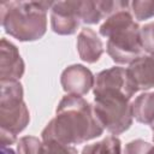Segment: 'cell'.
I'll return each mask as SVG.
<instances>
[{
    "label": "cell",
    "mask_w": 154,
    "mask_h": 154,
    "mask_svg": "<svg viewBox=\"0 0 154 154\" xmlns=\"http://www.w3.org/2000/svg\"><path fill=\"white\" fill-rule=\"evenodd\" d=\"M128 71L135 81L138 90L154 88V53H144L134 60L129 65Z\"/></svg>",
    "instance_id": "cell-11"
},
{
    "label": "cell",
    "mask_w": 154,
    "mask_h": 154,
    "mask_svg": "<svg viewBox=\"0 0 154 154\" xmlns=\"http://www.w3.org/2000/svg\"><path fill=\"white\" fill-rule=\"evenodd\" d=\"M94 113L105 130L113 136L125 132L134 120L131 99L113 89L93 90Z\"/></svg>",
    "instance_id": "cell-5"
},
{
    "label": "cell",
    "mask_w": 154,
    "mask_h": 154,
    "mask_svg": "<svg viewBox=\"0 0 154 154\" xmlns=\"http://www.w3.org/2000/svg\"><path fill=\"white\" fill-rule=\"evenodd\" d=\"M1 154H18L10 147H1Z\"/></svg>",
    "instance_id": "cell-18"
},
{
    "label": "cell",
    "mask_w": 154,
    "mask_h": 154,
    "mask_svg": "<svg viewBox=\"0 0 154 154\" xmlns=\"http://www.w3.org/2000/svg\"><path fill=\"white\" fill-rule=\"evenodd\" d=\"M54 1H2L1 26L6 34L22 42L40 40L47 30V13Z\"/></svg>",
    "instance_id": "cell-3"
},
{
    "label": "cell",
    "mask_w": 154,
    "mask_h": 154,
    "mask_svg": "<svg viewBox=\"0 0 154 154\" xmlns=\"http://www.w3.org/2000/svg\"><path fill=\"white\" fill-rule=\"evenodd\" d=\"M152 144L144 140H134L125 144L123 154H149Z\"/></svg>",
    "instance_id": "cell-17"
},
{
    "label": "cell",
    "mask_w": 154,
    "mask_h": 154,
    "mask_svg": "<svg viewBox=\"0 0 154 154\" xmlns=\"http://www.w3.org/2000/svg\"><path fill=\"white\" fill-rule=\"evenodd\" d=\"M103 130L91 103L82 96L66 94L57 106L55 117L42 130L41 140L70 146L81 144L100 137Z\"/></svg>",
    "instance_id": "cell-1"
},
{
    "label": "cell",
    "mask_w": 154,
    "mask_h": 154,
    "mask_svg": "<svg viewBox=\"0 0 154 154\" xmlns=\"http://www.w3.org/2000/svg\"><path fill=\"white\" fill-rule=\"evenodd\" d=\"M18 154H78L73 146L53 140H40L35 136H24L17 141Z\"/></svg>",
    "instance_id": "cell-10"
},
{
    "label": "cell",
    "mask_w": 154,
    "mask_h": 154,
    "mask_svg": "<svg viewBox=\"0 0 154 154\" xmlns=\"http://www.w3.org/2000/svg\"><path fill=\"white\" fill-rule=\"evenodd\" d=\"M25 65L16 45L2 37L0 41V81H19Z\"/></svg>",
    "instance_id": "cell-9"
},
{
    "label": "cell",
    "mask_w": 154,
    "mask_h": 154,
    "mask_svg": "<svg viewBox=\"0 0 154 154\" xmlns=\"http://www.w3.org/2000/svg\"><path fill=\"white\" fill-rule=\"evenodd\" d=\"M23 85L19 81H0V138L1 147L17 142L30 122V112L23 100Z\"/></svg>",
    "instance_id": "cell-4"
},
{
    "label": "cell",
    "mask_w": 154,
    "mask_h": 154,
    "mask_svg": "<svg viewBox=\"0 0 154 154\" xmlns=\"http://www.w3.org/2000/svg\"><path fill=\"white\" fill-rule=\"evenodd\" d=\"M141 38L146 53H154V22L141 26Z\"/></svg>",
    "instance_id": "cell-16"
},
{
    "label": "cell",
    "mask_w": 154,
    "mask_h": 154,
    "mask_svg": "<svg viewBox=\"0 0 154 154\" xmlns=\"http://www.w3.org/2000/svg\"><path fill=\"white\" fill-rule=\"evenodd\" d=\"M82 154H122V142L117 136H107L99 142L87 144Z\"/></svg>",
    "instance_id": "cell-14"
},
{
    "label": "cell",
    "mask_w": 154,
    "mask_h": 154,
    "mask_svg": "<svg viewBox=\"0 0 154 154\" xmlns=\"http://www.w3.org/2000/svg\"><path fill=\"white\" fill-rule=\"evenodd\" d=\"M82 23L81 0L54 1L51 8V28L58 35H72Z\"/></svg>",
    "instance_id": "cell-6"
},
{
    "label": "cell",
    "mask_w": 154,
    "mask_h": 154,
    "mask_svg": "<svg viewBox=\"0 0 154 154\" xmlns=\"http://www.w3.org/2000/svg\"><path fill=\"white\" fill-rule=\"evenodd\" d=\"M152 131H153V143H154V130H152ZM149 154H154V144H152V149H150Z\"/></svg>",
    "instance_id": "cell-19"
},
{
    "label": "cell",
    "mask_w": 154,
    "mask_h": 154,
    "mask_svg": "<svg viewBox=\"0 0 154 154\" xmlns=\"http://www.w3.org/2000/svg\"><path fill=\"white\" fill-rule=\"evenodd\" d=\"M77 51L83 61L94 64L103 53V43L93 29L83 28L77 36Z\"/></svg>",
    "instance_id": "cell-12"
},
{
    "label": "cell",
    "mask_w": 154,
    "mask_h": 154,
    "mask_svg": "<svg viewBox=\"0 0 154 154\" xmlns=\"http://www.w3.org/2000/svg\"><path fill=\"white\" fill-rule=\"evenodd\" d=\"M130 12L135 20H146L154 17V0H135L130 2Z\"/></svg>",
    "instance_id": "cell-15"
},
{
    "label": "cell",
    "mask_w": 154,
    "mask_h": 154,
    "mask_svg": "<svg viewBox=\"0 0 154 154\" xmlns=\"http://www.w3.org/2000/svg\"><path fill=\"white\" fill-rule=\"evenodd\" d=\"M113 89L124 93L128 97L132 99L138 91V88L128 71V67L114 66L102 70L95 76V84L93 90Z\"/></svg>",
    "instance_id": "cell-7"
},
{
    "label": "cell",
    "mask_w": 154,
    "mask_h": 154,
    "mask_svg": "<svg viewBox=\"0 0 154 154\" xmlns=\"http://www.w3.org/2000/svg\"><path fill=\"white\" fill-rule=\"evenodd\" d=\"M134 118L154 130V91H144L131 101Z\"/></svg>",
    "instance_id": "cell-13"
},
{
    "label": "cell",
    "mask_w": 154,
    "mask_h": 154,
    "mask_svg": "<svg viewBox=\"0 0 154 154\" xmlns=\"http://www.w3.org/2000/svg\"><path fill=\"white\" fill-rule=\"evenodd\" d=\"M60 83L67 94L83 96L94 88L95 76L84 65L73 64L61 72Z\"/></svg>",
    "instance_id": "cell-8"
},
{
    "label": "cell",
    "mask_w": 154,
    "mask_h": 154,
    "mask_svg": "<svg viewBox=\"0 0 154 154\" xmlns=\"http://www.w3.org/2000/svg\"><path fill=\"white\" fill-rule=\"evenodd\" d=\"M99 32L107 38L106 52L117 64L130 65L146 53L141 38V26L132 17L130 6L105 19Z\"/></svg>",
    "instance_id": "cell-2"
}]
</instances>
